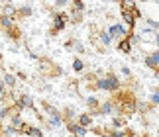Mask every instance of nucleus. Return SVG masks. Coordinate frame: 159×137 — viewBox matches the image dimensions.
Instances as JSON below:
<instances>
[{
    "label": "nucleus",
    "instance_id": "nucleus-10",
    "mask_svg": "<svg viewBox=\"0 0 159 137\" xmlns=\"http://www.w3.org/2000/svg\"><path fill=\"white\" fill-rule=\"evenodd\" d=\"M79 123H81L83 127L90 126V116H87V114H84V116H81V117H79Z\"/></svg>",
    "mask_w": 159,
    "mask_h": 137
},
{
    "label": "nucleus",
    "instance_id": "nucleus-7",
    "mask_svg": "<svg viewBox=\"0 0 159 137\" xmlns=\"http://www.w3.org/2000/svg\"><path fill=\"white\" fill-rule=\"evenodd\" d=\"M63 126V117H61V114H55L49 117V127H61Z\"/></svg>",
    "mask_w": 159,
    "mask_h": 137
},
{
    "label": "nucleus",
    "instance_id": "nucleus-12",
    "mask_svg": "<svg viewBox=\"0 0 159 137\" xmlns=\"http://www.w3.org/2000/svg\"><path fill=\"white\" fill-rule=\"evenodd\" d=\"M28 133L32 135V137H41L43 133H41V129H38V127H28Z\"/></svg>",
    "mask_w": 159,
    "mask_h": 137
},
{
    "label": "nucleus",
    "instance_id": "nucleus-3",
    "mask_svg": "<svg viewBox=\"0 0 159 137\" xmlns=\"http://www.w3.org/2000/svg\"><path fill=\"white\" fill-rule=\"evenodd\" d=\"M108 33H110V37H122V35H126V28L122 26V24H114V26L108 29Z\"/></svg>",
    "mask_w": 159,
    "mask_h": 137
},
{
    "label": "nucleus",
    "instance_id": "nucleus-11",
    "mask_svg": "<svg viewBox=\"0 0 159 137\" xmlns=\"http://www.w3.org/2000/svg\"><path fill=\"white\" fill-rule=\"evenodd\" d=\"M122 16H124V20H126L128 24H130V26H134V22H136L134 14H130V12H126V10H124V14H122Z\"/></svg>",
    "mask_w": 159,
    "mask_h": 137
},
{
    "label": "nucleus",
    "instance_id": "nucleus-19",
    "mask_svg": "<svg viewBox=\"0 0 159 137\" xmlns=\"http://www.w3.org/2000/svg\"><path fill=\"white\" fill-rule=\"evenodd\" d=\"M12 14H16V8H14V6H6V16H12Z\"/></svg>",
    "mask_w": 159,
    "mask_h": 137
},
{
    "label": "nucleus",
    "instance_id": "nucleus-16",
    "mask_svg": "<svg viewBox=\"0 0 159 137\" xmlns=\"http://www.w3.org/2000/svg\"><path fill=\"white\" fill-rule=\"evenodd\" d=\"M73 67H75V71H83V68H84V65H83V61H81V59H75Z\"/></svg>",
    "mask_w": 159,
    "mask_h": 137
},
{
    "label": "nucleus",
    "instance_id": "nucleus-9",
    "mask_svg": "<svg viewBox=\"0 0 159 137\" xmlns=\"http://www.w3.org/2000/svg\"><path fill=\"white\" fill-rule=\"evenodd\" d=\"M112 110H114V104L112 102H104V104H102L100 114H112Z\"/></svg>",
    "mask_w": 159,
    "mask_h": 137
},
{
    "label": "nucleus",
    "instance_id": "nucleus-8",
    "mask_svg": "<svg viewBox=\"0 0 159 137\" xmlns=\"http://www.w3.org/2000/svg\"><path fill=\"white\" fill-rule=\"evenodd\" d=\"M118 47H120L124 53H130V49H132V39H122Z\"/></svg>",
    "mask_w": 159,
    "mask_h": 137
},
{
    "label": "nucleus",
    "instance_id": "nucleus-15",
    "mask_svg": "<svg viewBox=\"0 0 159 137\" xmlns=\"http://www.w3.org/2000/svg\"><path fill=\"white\" fill-rule=\"evenodd\" d=\"M87 104L90 106V108H96V106H98V100H96L94 96H90V98H87Z\"/></svg>",
    "mask_w": 159,
    "mask_h": 137
},
{
    "label": "nucleus",
    "instance_id": "nucleus-28",
    "mask_svg": "<svg viewBox=\"0 0 159 137\" xmlns=\"http://www.w3.org/2000/svg\"><path fill=\"white\" fill-rule=\"evenodd\" d=\"M75 49H77V51H79V53H83V51H84V47L81 45V43H77V45H75Z\"/></svg>",
    "mask_w": 159,
    "mask_h": 137
},
{
    "label": "nucleus",
    "instance_id": "nucleus-25",
    "mask_svg": "<svg viewBox=\"0 0 159 137\" xmlns=\"http://www.w3.org/2000/svg\"><path fill=\"white\" fill-rule=\"evenodd\" d=\"M108 137H124V133H122V131H114V133H110Z\"/></svg>",
    "mask_w": 159,
    "mask_h": 137
},
{
    "label": "nucleus",
    "instance_id": "nucleus-23",
    "mask_svg": "<svg viewBox=\"0 0 159 137\" xmlns=\"http://www.w3.org/2000/svg\"><path fill=\"white\" fill-rule=\"evenodd\" d=\"M112 126H114L116 129H118V127H122V120H118V117H116V120L112 122Z\"/></svg>",
    "mask_w": 159,
    "mask_h": 137
},
{
    "label": "nucleus",
    "instance_id": "nucleus-4",
    "mask_svg": "<svg viewBox=\"0 0 159 137\" xmlns=\"http://www.w3.org/2000/svg\"><path fill=\"white\" fill-rule=\"evenodd\" d=\"M67 20H69L67 14H55V32H61V29L65 28Z\"/></svg>",
    "mask_w": 159,
    "mask_h": 137
},
{
    "label": "nucleus",
    "instance_id": "nucleus-20",
    "mask_svg": "<svg viewBox=\"0 0 159 137\" xmlns=\"http://www.w3.org/2000/svg\"><path fill=\"white\" fill-rule=\"evenodd\" d=\"M151 102H153V104H159V92H153V94H151Z\"/></svg>",
    "mask_w": 159,
    "mask_h": 137
},
{
    "label": "nucleus",
    "instance_id": "nucleus-13",
    "mask_svg": "<svg viewBox=\"0 0 159 137\" xmlns=\"http://www.w3.org/2000/svg\"><path fill=\"white\" fill-rule=\"evenodd\" d=\"M4 84H8V86H14V84H16V78H14V74H6V77H4Z\"/></svg>",
    "mask_w": 159,
    "mask_h": 137
},
{
    "label": "nucleus",
    "instance_id": "nucleus-29",
    "mask_svg": "<svg viewBox=\"0 0 159 137\" xmlns=\"http://www.w3.org/2000/svg\"><path fill=\"white\" fill-rule=\"evenodd\" d=\"M155 78H159V68H157V73H155Z\"/></svg>",
    "mask_w": 159,
    "mask_h": 137
},
{
    "label": "nucleus",
    "instance_id": "nucleus-18",
    "mask_svg": "<svg viewBox=\"0 0 159 137\" xmlns=\"http://www.w3.org/2000/svg\"><path fill=\"white\" fill-rule=\"evenodd\" d=\"M12 123H14L16 127H22V126H24V123H22V117H20V116H16L14 120H12Z\"/></svg>",
    "mask_w": 159,
    "mask_h": 137
},
{
    "label": "nucleus",
    "instance_id": "nucleus-30",
    "mask_svg": "<svg viewBox=\"0 0 159 137\" xmlns=\"http://www.w3.org/2000/svg\"><path fill=\"white\" fill-rule=\"evenodd\" d=\"M0 114H2V108H0Z\"/></svg>",
    "mask_w": 159,
    "mask_h": 137
},
{
    "label": "nucleus",
    "instance_id": "nucleus-6",
    "mask_svg": "<svg viewBox=\"0 0 159 137\" xmlns=\"http://www.w3.org/2000/svg\"><path fill=\"white\" fill-rule=\"evenodd\" d=\"M20 106H22V108H30V110H32V108H34V100H32V96L22 94V96H20Z\"/></svg>",
    "mask_w": 159,
    "mask_h": 137
},
{
    "label": "nucleus",
    "instance_id": "nucleus-21",
    "mask_svg": "<svg viewBox=\"0 0 159 137\" xmlns=\"http://www.w3.org/2000/svg\"><path fill=\"white\" fill-rule=\"evenodd\" d=\"M20 12H22V14H26V16H30V14H32V8H30V6H24Z\"/></svg>",
    "mask_w": 159,
    "mask_h": 137
},
{
    "label": "nucleus",
    "instance_id": "nucleus-14",
    "mask_svg": "<svg viewBox=\"0 0 159 137\" xmlns=\"http://www.w3.org/2000/svg\"><path fill=\"white\" fill-rule=\"evenodd\" d=\"M100 39H102V43H106V45H108L112 37H110V33H108V32H102V33H100Z\"/></svg>",
    "mask_w": 159,
    "mask_h": 137
},
{
    "label": "nucleus",
    "instance_id": "nucleus-5",
    "mask_svg": "<svg viewBox=\"0 0 159 137\" xmlns=\"http://www.w3.org/2000/svg\"><path fill=\"white\" fill-rule=\"evenodd\" d=\"M145 65H148L149 68H157L159 67V51H155V53H151L148 59H145Z\"/></svg>",
    "mask_w": 159,
    "mask_h": 137
},
{
    "label": "nucleus",
    "instance_id": "nucleus-27",
    "mask_svg": "<svg viewBox=\"0 0 159 137\" xmlns=\"http://www.w3.org/2000/svg\"><path fill=\"white\" fill-rule=\"evenodd\" d=\"M0 98H4V82L0 80Z\"/></svg>",
    "mask_w": 159,
    "mask_h": 137
},
{
    "label": "nucleus",
    "instance_id": "nucleus-1",
    "mask_svg": "<svg viewBox=\"0 0 159 137\" xmlns=\"http://www.w3.org/2000/svg\"><path fill=\"white\" fill-rule=\"evenodd\" d=\"M96 86L102 88V90H118L120 80H118V77H114V74H108V77L100 78L98 82H96Z\"/></svg>",
    "mask_w": 159,
    "mask_h": 137
},
{
    "label": "nucleus",
    "instance_id": "nucleus-26",
    "mask_svg": "<svg viewBox=\"0 0 159 137\" xmlns=\"http://www.w3.org/2000/svg\"><path fill=\"white\" fill-rule=\"evenodd\" d=\"M73 6H75L77 10H83V8H84V4H83V2H75V4H73Z\"/></svg>",
    "mask_w": 159,
    "mask_h": 137
},
{
    "label": "nucleus",
    "instance_id": "nucleus-17",
    "mask_svg": "<svg viewBox=\"0 0 159 137\" xmlns=\"http://www.w3.org/2000/svg\"><path fill=\"white\" fill-rule=\"evenodd\" d=\"M2 26H4V28H10V26H12V18L2 16Z\"/></svg>",
    "mask_w": 159,
    "mask_h": 137
},
{
    "label": "nucleus",
    "instance_id": "nucleus-2",
    "mask_svg": "<svg viewBox=\"0 0 159 137\" xmlns=\"http://www.w3.org/2000/svg\"><path fill=\"white\" fill-rule=\"evenodd\" d=\"M67 129H69V131H73L75 135H79V137H87V127H83L81 123H69V126H67Z\"/></svg>",
    "mask_w": 159,
    "mask_h": 137
},
{
    "label": "nucleus",
    "instance_id": "nucleus-22",
    "mask_svg": "<svg viewBox=\"0 0 159 137\" xmlns=\"http://www.w3.org/2000/svg\"><path fill=\"white\" fill-rule=\"evenodd\" d=\"M16 131H18L16 127H6V129H4V133H6V135H12V133H16Z\"/></svg>",
    "mask_w": 159,
    "mask_h": 137
},
{
    "label": "nucleus",
    "instance_id": "nucleus-24",
    "mask_svg": "<svg viewBox=\"0 0 159 137\" xmlns=\"http://www.w3.org/2000/svg\"><path fill=\"white\" fill-rule=\"evenodd\" d=\"M67 117L73 120V117H75V110H67Z\"/></svg>",
    "mask_w": 159,
    "mask_h": 137
}]
</instances>
